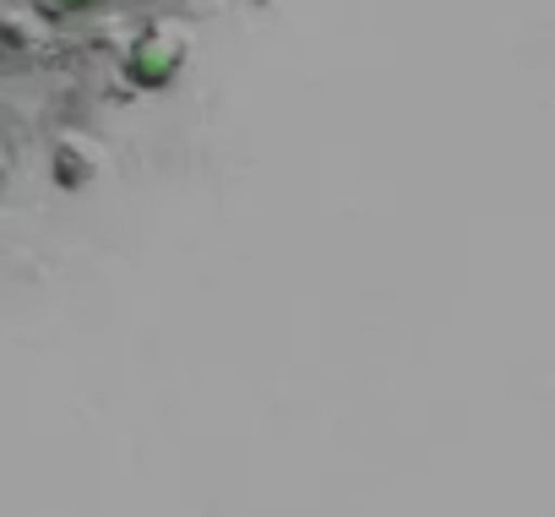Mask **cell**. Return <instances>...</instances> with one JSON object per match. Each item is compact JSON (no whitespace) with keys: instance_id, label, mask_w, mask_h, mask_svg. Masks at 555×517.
Wrapping results in <instances>:
<instances>
[{"instance_id":"obj_1","label":"cell","mask_w":555,"mask_h":517,"mask_svg":"<svg viewBox=\"0 0 555 517\" xmlns=\"http://www.w3.org/2000/svg\"><path fill=\"white\" fill-rule=\"evenodd\" d=\"M185 55H191V39H185L175 23H153V28H142V34L131 39V50H126V77H131L142 93H164V88L180 77Z\"/></svg>"},{"instance_id":"obj_2","label":"cell","mask_w":555,"mask_h":517,"mask_svg":"<svg viewBox=\"0 0 555 517\" xmlns=\"http://www.w3.org/2000/svg\"><path fill=\"white\" fill-rule=\"evenodd\" d=\"M93 175H99L93 142H61V147H55V180H61L66 191H82Z\"/></svg>"},{"instance_id":"obj_3","label":"cell","mask_w":555,"mask_h":517,"mask_svg":"<svg viewBox=\"0 0 555 517\" xmlns=\"http://www.w3.org/2000/svg\"><path fill=\"white\" fill-rule=\"evenodd\" d=\"M50 7H55V12H88L93 0H50Z\"/></svg>"}]
</instances>
